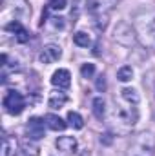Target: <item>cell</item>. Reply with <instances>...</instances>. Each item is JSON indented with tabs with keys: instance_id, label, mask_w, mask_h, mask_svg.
<instances>
[{
	"instance_id": "14",
	"label": "cell",
	"mask_w": 155,
	"mask_h": 156,
	"mask_svg": "<svg viewBox=\"0 0 155 156\" xmlns=\"http://www.w3.org/2000/svg\"><path fill=\"white\" fill-rule=\"evenodd\" d=\"M93 115H95V118H99V120H102L104 115H106V104H104L102 96L93 98Z\"/></svg>"
},
{
	"instance_id": "17",
	"label": "cell",
	"mask_w": 155,
	"mask_h": 156,
	"mask_svg": "<svg viewBox=\"0 0 155 156\" xmlns=\"http://www.w3.org/2000/svg\"><path fill=\"white\" fill-rule=\"evenodd\" d=\"M131 78H133V69L130 66H124L117 71V80H120V82H130Z\"/></svg>"
},
{
	"instance_id": "20",
	"label": "cell",
	"mask_w": 155,
	"mask_h": 156,
	"mask_svg": "<svg viewBox=\"0 0 155 156\" xmlns=\"http://www.w3.org/2000/svg\"><path fill=\"white\" fill-rule=\"evenodd\" d=\"M84 4H88V2H86V0H75V7L71 9V18H73V22H75V18L78 16V13L82 11Z\"/></svg>"
},
{
	"instance_id": "21",
	"label": "cell",
	"mask_w": 155,
	"mask_h": 156,
	"mask_svg": "<svg viewBox=\"0 0 155 156\" xmlns=\"http://www.w3.org/2000/svg\"><path fill=\"white\" fill-rule=\"evenodd\" d=\"M66 5H68L66 0H51V2H49V7H51L53 11H62Z\"/></svg>"
},
{
	"instance_id": "15",
	"label": "cell",
	"mask_w": 155,
	"mask_h": 156,
	"mask_svg": "<svg viewBox=\"0 0 155 156\" xmlns=\"http://www.w3.org/2000/svg\"><path fill=\"white\" fill-rule=\"evenodd\" d=\"M68 122H70V125L73 129H82L84 127V120H82V116L78 115L77 111H70L68 113Z\"/></svg>"
},
{
	"instance_id": "5",
	"label": "cell",
	"mask_w": 155,
	"mask_h": 156,
	"mask_svg": "<svg viewBox=\"0 0 155 156\" xmlns=\"http://www.w3.org/2000/svg\"><path fill=\"white\" fill-rule=\"evenodd\" d=\"M60 56H62L60 47L55 45V44H49V45H46V47L42 49V53H40L39 58H40L42 64H53V62H57Z\"/></svg>"
},
{
	"instance_id": "23",
	"label": "cell",
	"mask_w": 155,
	"mask_h": 156,
	"mask_svg": "<svg viewBox=\"0 0 155 156\" xmlns=\"http://www.w3.org/2000/svg\"><path fill=\"white\" fill-rule=\"evenodd\" d=\"M112 140H113V138H112V134H108V133L100 136V142H104L106 145H110V144H112Z\"/></svg>"
},
{
	"instance_id": "4",
	"label": "cell",
	"mask_w": 155,
	"mask_h": 156,
	"mask_svg": "<svg viewBox=\"0 0 155 156\" xmlns=\"http://www.w3.org/2000/svg\"><path fill=\"white\" fill-rule=\"evenodd\" d=\"M115 0H88V11L95 16V15H104L113 7Z\"/></svg>"
},
{
	"instance_id": "18",
	"label": "cell",
	"mask_w": 155,
	"mask_h": 156,
	"mask_svg": "<svg viewBox=\"0 0 155 156\" xmlns=\"http://www.w3.org/2000/svg\"><path fill=\"white\" fill-rule=\"evenodd\" d=\"M93 18H95V20H93L95 27H97L99 31H104L106 26H108V13H104V15H95Z\"/></svg>"
},
{
	"instance_id": "6",
	"label": "cell",
	"mask_w": 155,
	"mask_h": 156,
	"mask_svg": "<svg viewBox=\"0 0 155 156\" xmlns=\"http://www.w3.org/2000/svg\"><path fill=\"white\" fill-rule=\"evenodd\" d=\"M44 120L39 116L31 118L29 122H28V125H26V131H28V136L29 138H33V140H40L42 136H44Z\"/></svg>"
},
{
	"instance_id": "12",
	"label": "cell",
	"mask_w": 155,
	"mask_h": 156,
	"mask_svg": "<svg viewBox=\"0 0 155 156\" xmlns=\"http://www.w3.org/2000/svg\"><path fill=\"white\" fill-rule=\"evenodd\" d=\"M120 96H122V100H126V102L131 104V105H137L139 100H141L139 93H137L135 89H131V87H124V89L120 91Z\"/></svg>"
},
{
	"instance_id": "2",
	"label": "cell",
	"mask_w": 155,
	"mask_h": 156,
	"mask_svg": "<svg viewBox=\"0 0 155 156\" xmlns=\"http://www.w3.org/2000/svg\"><path fill=\"white\" fill-rule=\"evenodd\" d=\"M113 38H115L119 44L130 47V45L135 44V31L131 29V26H130L128 22H119L115 26V31H113Z\"/></svg>"
},
{
	"instance_id": "16",
	"label": "cell",
	"mask_w": 155,
	"mask_h": 156,
	"mask_svg": "<svg viewBox=\"0 0 155 156\" xmlns=\"http://www.w3.org/2000/svg\"><path fill=\"white\" fill-rule=\"evenodd\" d=\"M73 42L77 44L78 47H88V45L91 44V38H89L88 33H84V31H77V33L73 35Z\"/></svg>"
},
{
	"instance_id": "1",
	"label": "cell",
	"mask_w": 155,
	"mask_h": 156,
	"mask_svg": "<svg viewBox=\"0 0 155 156\" xmlns=\"http://www.w3.org/2000/svg\"><path fill=\"white\" fill-rule=\"evenodd\" d=\"M26 107V100L22 96V93L18 91H9L4 98V109L9 115H20Z\"/></svg>"
},
{
	"instance_id": "10",
	"label": "cell",
	"mask_w": 155,
	"mask_h": 156,
	"mask_svg": "<svg viewBox=\"0 0 155 156\" xmlns=\"http://www.w3.org/2000/svg\"><path fill=\"white\" fill-rule=\"evenodd\" d=\"M66 102H68V96H66V93H62V91H53V93L49 94V98H47V105H49L51 109H60V107H64Z\"/></svg>"
},
{
	"instance_id": "8",
	"label": "cell",
	"mask_w": 155,
	"mask_h": 156,
	"mask_svg": "<svg viewBox=\"0 0 155 156\" xmlns=\"http://www.w3.org/2000/svg\"><path fill=\"white\" fill-rule=\"evenodd\" d=\"M55 145H57L59 151H62V153H66V154L77 151V140H75L73 136H60V138H57Z\"/></svg>"
},
{
	"instance_id": "7",
	"label": "cell",
	"mask_w": 155,
	"mask_h": 156,
	"mask_svg": "<svg viewBox=\"0 0 155 156\" xmlns=\"http://www.w3.org/2000/svg\"><path fill=\"white\" fill-rule=\"evenodd\" d=\"M51 83H53L55 87H59V89H68V87L71 85V75H70V71H68V69H59V71H55L53 76H51Z\"/></svg>"
},
{
	"instance_id": "22",
	"label": "cell",
	"mask_w": 155,
	"mask_h": 156,
	"mask_svg": "<svg viewBox=\"0 0 155 156\" xmlns=\"http://www.w3.org/2000/svg\"><path fill=\"white\" fill-rule=\"evenodd\" d=\"M95 87H97V91H104L106 89V80H104V76H99L97 78V83H95Z\"/></svg>"
},
{
	"instance_id": "11",
	"label": "cell",
	"mask_w": 155,
	"mask_h": 156,
	"mask_svg": "<svg viewBox=\"0 0 155 156\" xmlns=\"http://www.w3.org/2000/svg\"><path fill=\"white\" fill-rule=\"evenodd\" d=\"M46 125H47L51 131H64V129L68 127V123H66L60 116H57V115H47V116H46Z\"/></svg>"
},
{
	"instance_id": "13",
	"label": "cell",
	"mask_w": 155,
	"mask_h": 156,
	"mask_svg": "<svg viewBox=\"0 0 155 156\" xmlns=\"http://www.w3.org/2000/svg\"><path fill=\"white\" fill-rule=\"evenodd\" d=\"M15 147H17V142L9 136H4L2 138V156H15Z\"/></svg>"
},
{
	"instance_id": "9",
	"label": "cell",
	"mask_w": 155,
	"mask_h": 156,
	"mask_svg": "<svg viewBox=\"0 0 155 156\" xmlns=\"http://www.w3.org/2000/svg\"><path fill=\"white\" fill-rule=\"evenodd\" d=\"M6 29L7 31H13L15 33V38H17V42H20V44H26L28 40H29V33H28V29L20 24V22H11V24H7L6 26Z\"/></svg>"
},
{
	"instance_id": "19",
	"label": "cell",
	"mask_w": 155,
	"mask_h": 156,
	"mask_svg": "<svg viewBox=\"0 0 155 156\" xmlns=\"http://www.w3.org/2000/svg\"><path fill=\"white\" fill-rule=\"evenodd\" d=\"M80 75L84 78H91L95 75V66H93V64H84V66L80 67Z\"/></svg>"
},
{
	"instance_id": "3",
	"label": "cell",
	"mask_w": 155,
	"mask_h": 156,
	"mask_svg": "<svg viewBox=\"0 0 155 156\" xmlns=\"http://www.w3.org/2000/svg\"><path fill=\"white\" fill-rule=\"evenodd\" d=\"M115 116L119 122L126 123L128 127H133L139 120V113H137V107L135 105H130V107H119L115 111Z\"/></svg>"
}]
</instances>
